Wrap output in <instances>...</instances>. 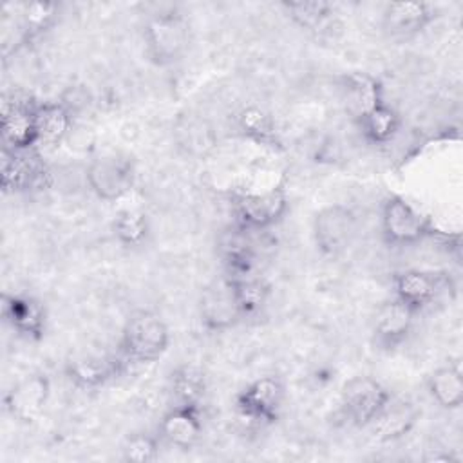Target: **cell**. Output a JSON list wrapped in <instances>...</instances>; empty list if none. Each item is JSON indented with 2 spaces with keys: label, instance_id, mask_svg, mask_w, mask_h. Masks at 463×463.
I'll return each mask as SVG.
<instances>
[{
  "label": "cell",
  "instance_id": "1",
  "mask_svg": "<svg viewBox=\"0 0 463 463\" xmlns=\"http://www.w3.org/2000/svg\"><path fill=\"white\" fill-rule=\"evenodd\" d=\"M168 345V326L152 311H137L130 315L121 329L119 354L125 362L152 364L166 353Z\"/></svg>",
  "mask_w": 463,
  "mask_h": 463
},
{
  "label": "cell",
  "instance_id": "2",
  "mask_svg": "<svg viewBox=\"0 0 463 463\" xmlns=\"http://www.w3.org/2000/svg\"><path fill=\"white\" fill-rule=\"evenodd\" d=\"M145 54L150 63L168 67L179 61L190 47L188 20L177 11H163L145 24Z\"/></svg>",
  "mask_w": 463,
  "mask_h": 463
},
{
  "label": "cell",
  "instance_id": "3",
  "mask_svg": "<svg viewBox=\"0 0 463 463\" xmlns=\"http://www.w3.org/2000/svg\"><path fill=\"white\" fill-rule=\"evenodd\" d=\"M380 230L389 246H412L438 235L432 221L400 195H389L383 201Z\"/></svg>",
  "mask_w": 463,
  "mask_h": 463
},
{
  "label": "cell",
  "instance_id": "4",
  "mask_svg": "<svg viewBox=\"0 0 463 463\" xmlns=\"http://www.w3.org/2000/svg\"><path fill=\"white\" fill-rule=\"evenodd\" d=\"M389 389L373 376H353L340 391V411L347 423L365 429L389 403Z\"/></svg>",
  "mask_w": 463,
  "mask_h": 463
},
{
  "label": "cell",
  "instance_id": "5",
  "mask_svg": "<svg viewBox=\"0 0 463 463\" xmlns=\"http://www.w3.org/2000/svg\"><path fill=\"white\" fill-rule=\"evenodd\" d=\"M230 199L235 224L246 228L248 232H262L275 226L279 221H282L289 208L288 194L282 186L260 194L239 192Z\"/></svg>",
  "mask_w": 463,
  "mask_h": 463
},
{
  "label": "cell",
  "instance_id": "6",
  "mask_svg": "<svg viewBox=\"0 0 463 463\" xmlns=\"http://www.w3.org/2000/svg\"><path fill=\"white\" fill-rule=\"evenodd\" d=\"M358 232V217L345 204L324 206L313 219V239L326 259H336L347 251Z\"/></svg>",
  "mask_w": 463,
  "mask_h": 463
},
{
  "label": "cell",
  "instance_id": "7",
  "mask_svg": "<svg viewBox=\"0 0 463 463\" xmlns=\"http://www.w3.org/2000/svg\"><path fill=\"white\" fill-rule=\"evenodd\" d=\"M36 107L31 96L22 92L5 94L2 101V148L7 150H27L38 148V132H36Z\"/></svg>",
  "mask_w": 463,
  "mask_h": 463
},
{
  "label": "cell",
  "instance_id": "8",
  "mask_svg": "<svg viewBox=\"0 0 463 463\" xmlns=\"http://www.w3.org/2000/svg\"><path fill=\"white\" fill-rule=\"evenodd\" d=\"M51 184V172L38 148H2V190L7 194L45 190Z\"/></svg>",
  "mask_w": 463,
  "mask_h": 463
},
{
  "label": "cell",
  "instance_id": "9",
  "mask_svg": "<svg viewBox=\"0 0 463 463\" xmlns=\"http://www.w3.org/2000/svg\"><path fill=\"white\" fill-rule=\"evenodd\" d=\"M284 402V383L279 376H260L250 382L235 398V409L241 418L255 425H271L277 421Z\"/></svg>",
  "mask_w": 463,
  "mask_h": 463
},
{
  "label": "cell",
  "instance_id": "10",
  "mask_svg": "<svg viewBox=\"0 0 463 463\" xmlns=\"http://www.w3.org/2000/svg\"><path fill=\"white\" fill-rule=\"evenodd\" d=\"M89 188L101 201H118L125 197L136 181L134 163L128 157L107 154L94 157L85 172Z\"/></svg>",
  "mask_w": 463,
  "mask_h": 463
},
{
  "label": "cell",
  "instance_id": "11",
  "mask_svg": "<svg viewBox=\"0 0 463 463\" xmlns=\"http://www.w3.org/2000/svg\"><path fill=\"white\" fill-rule=\"evenodd\" d=\"M2 317L20 336L38 342L47 329L45 306L24 293H2Z\"/></svg>",
  "mask_w": 463,
  "mask_h": 463
},
{
  "label": "cell",
  "instance_id": "12",
  "mask_svg": "<svg viewBox=\"0 0 463 463\" xmlns=\"http://www.w3.org/2000/svg\"><path fill=\"white\" fill-rule=\"evenodd\" d=\"M414 313L409 306L396 300L394 297L387 302H383L374 315L373 322V335L374 342L380 349H396L400 344L407 340V336L412 331L414 324Z\"/></svg>",
  "mask_w": 463,
  "mask_h": 463
},
{
  "label": "cell",
  "instance_id": "13",
  "mask_svg": "<svg viewBox=\"0 0 463 463\" xmlns=\"http://www.w3.org/2000/svg\"><path fill=\"white\" fill-rule=\"evenodd\" d=\"M49 394L51 383L45 374H27L7 391L4 396V407L13 418L20 421H33L43 411Z\"/></svg>",
  "mask_w": 463,
  "mask_h": 463
},
{
  "label": "cell",
  "instance_id": "14",
  "mask_svg": "<svg viewBox=\"0 0 463 463\" xmlns=\"http://www.w3.org/2000/svg\"><path fill=\"white\" fill-rule=\"evenodd\" d=\"M199 315L204 329L213 333L230 329L242 317L226 279L203 289L199 300Z\"/></svg>",
  "mask_w": 463,
  "mask_h": 463
},
{
  "label": "cell",
  "instance_id": "15",
  "mask_svg": "<svg viewBox=\"0 0 463 463\" xmlns=\"http://www.w3.org/2000/svg\"><path fill=\"white\" fill-rule=\"evenodd\" d=\"M203 434V416L199 405L188 403H175L159 423L157 436L161 441L188 450L192 449Z\"/></svg>",
  "mask_w": 463,
  "mask_h": 463
},
{
  "label": "cell",
  "instance_id": "16",
  "mask_svg": "<svg viewBox=\"0 0 463 463\" xmlns=\"http://www.w3.org/2000/svg\"><path fill=\"white\" fill-rule=\"evenodd\" d=\"M436 9L427 2H391L382 13V27L391 38H411L436 18Z\"/></svg>",
  "mask_w": 463,
  "mask_h": 463
},
{
  "label": "cell",
  "instance_id": "17",
  "mask_svg": "<svg viewBox=\"0 0 463 463\" xmlns=\"http://www.w3.org/2000/svg\"><path fill=\"white\" fill-rule=\"evenodd\" d=\"M125 358L109 354H80L65 364L67 380L78 389L94 391L123 371Z\"/></svg>",
  "mask_w": 463,
  "mask_h": 463
},
{
  "label": "cell",
  "instance_id": "18",
  "mask_svg": "<svg viewBox=\"0 0 463 463\" xmlns=\"http://www.w3.org/2000/svg\"><path fill=\"white\" fill-rule=\"evenodd\" d=\"M251 232L246 228L233 224L222 230L217 237V253L224 266L228 279L251 275V268L255 262V248L250 237Z\"/></svg>",
  "mask_w": 463,
  "mask_h": 463
},
{
  "label": "cell",
  "instance_id": "19",
  "mask_svg": "<svg viewBox=\"0 0 463 463\" xmlns=\"http://www.w3.org/2000/svg\"><path fill=\"white\" fill-rule=\"evenodd\" d=\"M441 289V277L420 269H405L394 273L392 291L394 298L409 306L414 313H420L434 302Z\"/></svg>",
  "mask_w": 463,
  "mask_h": 463
},
{
  "label": "cell",
  "instance_id": "20",
  "mask_svg": "<svg viewBox=\"0 0 463 463\" xmlns=\"http://www.w3.org/2000/svg\"><path fill=\"white\" fill-rule=\"evenodd\" d=\"M420 414L421 412L412 402L391 398L382 412L365 429H371V434L378 441H392L407 436L416 425Z\"/></svg>",
  "mask_w": 463,
  "mask_h": 463
},
{
  "label": "cell",
  "instance_id": "21",
  "mask_svg": "<svg viewBox=\"0 0 463 463\" xmlns=\"http://www.w3.org/2000/svg\"><path fill=\"white\" fill-rule=\"evenodd\" d=\"M382 83L365 72H349L342 78V99L353 119L383 103Z\"/></svg>",
  "mask_w": 463,
  "mask_h": 463
},
{
  "label": "cell",
  "instance_id": "22",
  "mask_svg": "<svg viewBox=\"0 0 463 463\" xmlns=\"http://www.w3.org/2000/svg\"><path fill=\"white\" fill-rule=\"evenodd\" d=\"M358 125L360 134L373 145H387L391 143L402 127L400 114L389 107L385 101L373 107L365 114H362L358 119H354Z\"/></svg>",
  "mask_w": 463,
  "mask_h": 463
},
{
  "label": "cell",
  "instance_id": "23",
  "mask_svg": "<svg viewBox=\"0 0 463 463\" xmlns=\"http://www.w3.org/2000/svg\"><path fill=\"white\" fill-rule=\"evenodd\" d=\"M72 127V116L67 105L58 101H43L36 107L38 146H54L63 141Z\"/></svg>",
  "mask_w": 463,
  "mask_h": 463
},
{
  "label": "cell",
  "instance_id": "24",
  "mask_svg": "<svg viewBox=\"0 0 463 463\" xmlns=\"http://www.w3.org/2000/svg\"><path fill=\"white\" fill-rule=\"evenodd\" d=\"M427 391L441 409H459L463 403V376L459 367L449 364L432 371L427 378Z\"/></svg>",
  "mask_w": 463,
  "mask_h": 463
},
{
  "label": "cell",
  "instance_id": "25",
  "mask_svg": "<svg viewBox=\"0 0 463 463\" xmlns=\"http://www.w3.org/2000/svg\"><path fill=\"white\" fill-rule=\"evenodd\" d=\"M206 373L201 365L194 362H184L177 365L170 374V391L175 403L199 405L206 392Z\"/></svg>",
  "mask_w": 463,
  "mask_h": 463
},
{
  "label": "cell",
  "instance_id": "26",
  "mask_svg": "<svg viewBox=\"0 0 463 463\" xmlns=\"http://www.w3.org/2000/svg\"><path fill=\"white\" fill-rule=\"evenodd\" d=\"M235 123H237L239 132L244 137H248L259 145H268V146L279 145L275 121H273L271 114L266 112L264 109H260L257 105L244 107L239 110Z\"/></svg>",
  "mask_w": 463,
  "mask_h": 463
},
{
  "label": "cell",
  "instance_id": "27",
  "mask_svg": "<svg viewBox=\"0 0 463 463\" xmlns=\"http://www.w3.org/2000/svg\"><path fill=\"white\" fill-rule=\"evenodd\" d=\"M22 42L29 43L49 31L60 14V5L52 2H27L20 9Z\"/></svg>",
  "mask_w": 463,
  "mask_h": 463
},
{
  "label": "cell",
  "instance_id": "28",
  "mask_svg": "<svg viewBox=\"0 0 463 463\" xmlns=\"http://www.w3.org/2000/svg\"><path fill=\"white\" fill-rule=\"evenodd\" d=\"M280 7L295 25L307 31H318L335 14V7L329 2L322 0L282 2Z\"/></svg>",
  "mask_w": 463,
  "mask_h": 463
},
{
  "label": "cell",
  "instance_id": "29",
  "mask_svg": "<svg viewBox=\"0 0 463 463\" xmlns=\"http://www.w3.org/2000/svg\"><path fill=\"white\" fill-rule=\"evenodd\" d=\"M112 232L119 244L127 248L141 246L150 233L148 217L141 210H134V208L119 210L112 221Z\"/></svg>",
  "mask_w": 463,
  "mask_h": 463
},
{
  "label": "cell",
  "instance_id": "30",
  "mask_svg": "<svg viewBox=\"0 0 463 463\" xmlns=\"http://www.w3.org/2000/svg\"><path fill=\"white\" fill-rule=\"evenodd\" d=\"M230 284V289L233 293L235 304L241 311L242 317L257 313L268 300V286L260 280L255 279L253 275H244V277H233L228 279L224 277Z\"/></svg>",
  "mask_w": 463,
  "mask_h": 463
},
{
  "label": "cell",
  "instance_id": "31",
  "mask_svg": "<svg viewBox=\"0 0 463 463\" xmlns=\"http://www.w3.org/2000/svg\"><path fill=\"white\" fill-rule=\"evenodd\" d=\"M159 436L148 432L130 434L123 445V459L134 463L156 461L159 456Z\"/></svg>",
  "mask_w": 463,
  "mask_h": 463
}]
</instances>
